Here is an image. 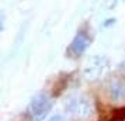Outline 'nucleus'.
Wrapping results in <instances>:
<instances>
[{
    "label": "nucleus",
    "instance_id": "1",
    "mask_svg": "<svg viewBox=\"0 0 125 121\" xmlns=\"http://www.w3.org/2000/svg\"><path fill=\"white\" fill-rule=\"evenodd\" d=\"M65 110L73 120L83 121L87 120L93 114L94 106H93L91 99H89L87 96H74L66 101Z\"/></svg>",
    "mask_w": 125,
    "mask_h": 121
},
{
    "label": "nucleus",
    "instance_id": "2",
    "mask_svg": "<svg viewBox=\"0 0 125 121\" xmlns=\"http://www.w3.org/2000/svg\"><path fill=\"white\" fill-rule=\"evenodd\" d=\"M52 107V101L51 99L48 97L46 94H38L37 97H34L31 100V103L28 106V118L31 121H41L44 120L49 110Z\"/></svg>",
    "mask_w": 125,
    "mask_h": 121
},
{
    "label": "nucleus",
    "instance_id": "3",
    "mask_svg": "<svg viewBox=\"0 0 125 121\" xmlns=\"http://www.w3.org/2000/svg\"><path fill=\"white\" fill-rule=\"evenodd\" d=\"M107 70H108L107 58L97 55V56H93L86 64L83 73H84V77L87 80H97V79H100L105 75Z\"/></svg>",
    "mask_w": 125,
    "mask_h": 121
},
{
    "label": "nucleus",
    "instance_id": "4",
    "mask_svg": "<svg viewBox=\"0 0 125 121\" xmlns=\"http://www.w3.org/2000/svg\"><path fill=\"white\" fill-rule=\"evenodd\" d=\"M90 44V37L86 31H79L77 35L74 37L72 44L69 46V55L70 56H80L83 52L87 49V46Z\"/></svg>",
    "mask_w": 125,
    "mask_h": 121
},
{
    "label": "nucleus",
    "instance_id": "5",
    "mask_svg": "<svg viewBox=\"0 0 125 121\" xmlns=\"http://www.w3.org/2000/svg\"><path fill=\"white\" fill-rule=\"evenodd\" d=\"M108 96L114 101H121L125 99V83L121 80H113L108 85Z\"/></svg>",
    "mask_w": 125,
    "mask_h": 121
},
{
    "label": "nucleus",
    "instance_id": "6",
    "mask_svg": "<svg viewBox=\"0 0 125 121\" xmlns=\"http://www.w3.org/2000/svg\"><path fill=\"white\" fill-rule=\"evenodd\" d=\"M110 121H125V111H121V113H117V114H114Z\"/></svg>",
    "mask_w": 125,
    "mask_h": 121
},
{
    "label": "nucleus",
    "instance_id": "7",
    "mask_svg": "<svg viewBox=\"0 0 125 121\" xmlns=\"http://www.w3.org/2000/svg\"><path fill=\"white\" fill-rule=\"evenodd\" d=\"M48 121H65V118L62 115H52V117L48 118Z\"/></svg>",
    "mask_w": 125,
    "mask_h": 121
}]
</instances>
